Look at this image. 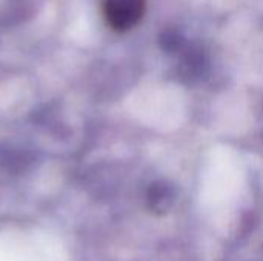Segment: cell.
<instances>
[{
  "label": "cell",
  "mask_w": 263,
  "mask_h": 261,
  "mask_svg": "<svg viewBox=\"0 0 263 261\" xmlns=\"http://www.w3.org/2000/svg\"><path fill=\"white\" fill-rule=\"evenodd\" d=\"M145 0H103L102 12L106 23L116 31H129L143 17Z\"/></svg>",
  "instance_id": "cell-1"
}]
</instances>
